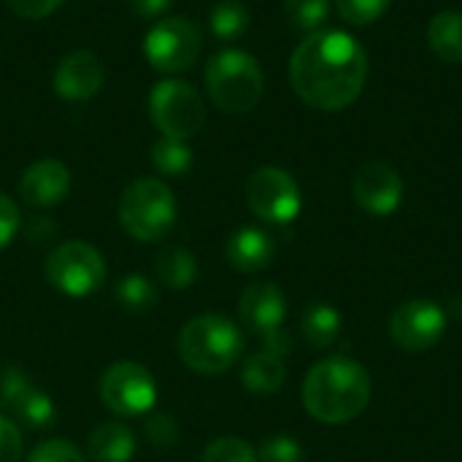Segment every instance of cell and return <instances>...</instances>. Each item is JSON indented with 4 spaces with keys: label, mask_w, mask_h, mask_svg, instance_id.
I'll return each mask as SVG.
<instances>
[{
    "label": "cell",
    "mask_w": 462,
    "mask_h": 462,
    "mask_svg": "<svg viewBox=\"0 0 462 462\" xmlns=\"http://www.w3.org/2000/svg\"><path fill=\"white\" fill-rule=\"evenodd\" d=\"M368 79L365 49L344 30H317L290 57L295 95L317 111L349 108Z\"/></svg>",
    "instance_id": "1"
},
{
    "label": "cell",
    "mask_w": 462,
    "mask_h": 462,
    "mask_svg": "<svg viewBox=\"0 0 462 462\" xmlns=\"http://www.w3.org/2000/svg\"><path fill=\"white\" fill-rule=\"evenodd\" d=\"M371 401V376L352 357H328L317 363L303 382V406L322 425H346L357 420Z\"/></svg>",
    "instance_id": "2"
},
{
    "label": "cell",
    "mask_w": 462,
    "mask_h": 462,
    "mask_svg": "<svg viewBox=\"0 0 462 462\" xmlns=\"http://www.w3.org/2000/svg\"><path fill=\"white\" fill-rule=\"evenodd\" d=\"M244 349L241 330L222 314H200L179 333V355L187 368L203 376L225 374Z\"/></svg>",
    "instance_id": "3"
},
{
    "label": "cell",
    "mask_w": 462,
    "mask_h": 462,
    "mask_svg": "<svg viewBox=\"0 0 462 462\" xmlns=\"http://www.w3.org/2000/svg\"><path fill=\"white\" fill-rule=\"evenodd\" d=\"M263 89V70L244 49H222L206 65V92L219 111L246 114L260 103Z\"/></svg>",
    "instance_id": "4"
},
{
    "label": "cell",
    "mask_w": 462,
    "mask_h": 462,
    "mask_svg": "<svg viewBox=\"0 0 462 462\" xmlns=\"http://www.w3.org/2000/svg\"><path fill=\"white\" fill-rule=\"evenodd\" d=\"M119 222L135 241H160L176 222V198L160 179H138L125 187Z\"/></svg>",
    "instance_id": "5"
},
{
    "label": "cell",
    "mask_w": 462,
    "mask_h": 462,
    "mask_svg": "<svg viewBox=\"0 0 462 462\" xmlns=\"http://www.w3.org/2000/svg\"><path fill=\"white\" fill-rule=\"evenodd\" d=\"M149 116L162 135L187 141L200 133L206 122V106L189 81L162 79L149 92Z\"/></svg>",
    "instance_id": "6"
},
{
    "label": "cell",
    "mask_w": 462,
    "mask_h": 462,
    "mask_svg": "<svg viewBox=\"0 0 462 462\" xmlns=\"http://www.w3.org/2000/svg\"><path fill=\"white\" fill-rule=\"evenodd\" d=\"M43 273L57 292L70 298H87L103 287L106 263L92 244L65 241L49 252Z\"/></svg>",
    "instance_id": "7"
},
{
    "label": "cell",
    "mask_w": 462,
    "mask_h": 462,
    "mask_svg": "<svg viewBox=\"0 0 462 462\" xmlns=\"http://www.w3.org/2000/svg\"><path fill=\"white\" fill-rule=\"evenodd\" d=\"M203 35L195 22L184 16H165L152 24L143 38V54L149 65L160 73L189 70L200 54Z\"/></svg>",
    "instance_id": "8"
},
{
    "label": "cell",
    "mask_w": 462,
    "mask_h": 462,
    "mask_svg": "<svg viewBox=\"0 0 462 462\" xmlns=\"http://www.w3.org/2000/svg\"><path fill=\"white\" fill-rule=\"evenodd\" d=\"M238 314H241L244 325L265 341L268 352L287 357V352L292 346L290 336L282 328L284 317H287V300L276 284L260 282V284H252L249 290H244V295L238 300Z\"/></svg>",
    "instance_id": "9"
},
{
    "label": "cell",
    "mask_w": 462,
    "mask_h": 462,
    "mask_svg": "<svg viewBox=\"0 0 462 462\" xmlns=\"http://www.w3.org/2000/svg\"><path fill=\"white\" fill-rule=\"evenodd\" d=\"M100 401L116 417H146L157 401L154 376L141 363H114L100 379Z\"/></svg>",
    "instance_id": "10"
},
{
    "label": "cell",
    "mask_w": 462,
    "mask_h": 462,
    "mask_svg": "<svg viewBox=\"0 0 462 462\" xmlns=\"http://www.w3.org/2000/svg\"><path fill=\"white\" fill-rule=\"evenodd\" d=\"M246 203L254 217L271 225H287L300 214V189L298 181L276 168H257L246 181Z\"/></svg>",
    "instance_id": "11"
},
{
    "label": "cell",
    "mask_w": 462,
    "mask_h": 462,
    "mask_svg": "<svg viewBox=\"0 0 462 462\" xmlns=\"http://www.w3.org/2000/svg\"><path fill=\"white\" fill-rule=\"evenodd\" d=\"M447 330V311L433 300H409L393 311L390 338L398 349L417 355L433 349Z\"/></svg>",
    "instance_id": "12"
},
{
    "label": "cell",
    "mask_w": 462,
    "mask_h": 462,
    "mask_svg": "<svg viewBox=\"0 0 462 462\" xmlns=\"http://www.w3.org/2000/svg\"><path fill=\"white\" fill-rule=\"evenodd\" d=\"M352 198L365 214L390 217L403 200V179L390 162L371 160L357 168L352 179Z\"/></svg>",
    "instance_id": "13"
},
{
    "label": "cell",
    "mask_w": 462,
    "mask_h": 462,
    "mask_svg": "<svg viewBox=\"0 0 462 462\" xmlns=\"http://www.w3.org/2000/svg\"><path fill=\"white\" fill-rule=\"evenodd\" d=\"M103 81H106V65L95 51L87 49L65 54L54 70V92L70 103L89 100L92 95L100 92Z\"/></svg>",
    "instance_id": "14"
},
{
    "label": "cell",
    "mask_w": 462,
    "mask_h": 462,
    "mask_svg": "<svg viewBox=\"0 0 462 462\" xmlns=\"http://www.w3.org/2000/svg\"><path fill=\"white\" fill-rule=\"evenodd\" d=\"M70 192V171L60 160H35L19 176V195L32 208H51Z\"/></svg>",
    "instance_id": "15"
},
{
    "label": "cell",
    "mask_w": 462,
    "mask_h": 462,
    "mask_svg": "<svg viewBox=\"0 0 462 462\" xmlns=\"http://www.w3.org/2000/svg\"><path fill=\"white\" fill-rule=\"evenodd\" d=\"M225 257H227V263L236 271H241V273H257V271H265L273 263L276 244L260 227H241V230H236L227 238Z\"/></svg>",
    "instance_id": "16"
},
{
    "label": "cell",
    "mask_w": 462,
    "mask_h": 462,
    "mask_svg": "<svg viewBox=\"0 0 462 462\" xmlns=\"http://www.w3.org/2000/svg\"><path fill=\"white\" fill-rule=\"evenodd\" d=\"M241 382L249 393H257V395H271V393H279L287 382V365H284V357L263 349V352H254L244 360V368H241Z\"/></svg>",
    "instance_id": "17"
},
{
    "label": "cell",
    "mask_w": 462,
    "mask_h": 462,
    "mask_svg": "<svg viewBox=\"0 0 462 462\" xmlns=\"http://www.w3.org/2000/svg\"><path fill=\"white\" fill-rule=\"evenodd\" d=\"M87 452L95 462H127L135 455V436L122 422H103L89 433Z\"/></svg>",
    "instance_id": "18"
},
{
    "label": "cell",
    "mask_w": 462,
    "mask_h": 462,
    "mask_svg": "<svg viewBox=\"0 0 462 462\" xmlns=\"http://www.w3.org/2000/svg\"><path fill=\"white\" fill-rule=\"evenodd\" d=\"M428 43L439 60L462 62V11H441L428 24Z\"/></svg>",
    "instance_id": "19"
},
{
    "label": "cell",
    "mask_w": 462,
    "mask_h": 462,
    "mask_svg": "<svg viewBox=\"0 0 462 462\" xmlns=\"http://www.w3.org/2000/svg\"><path fill=\"white\" fill-rule=\"evenodd\" d=\"M154 271H157V279L168 290H187L198 279V260L192 252L181 246H171L157 254Z\"/></svg>",
    "instance_id": "20"
},
{
    "label": "cell",
    "mask_w": 462,
    "mask_h": 462,
    "mask_svg": "<svg viewBox=\"0 0 462 462\" xmlns=\"http://www.w3.org/2000/svg\"><path fill=\"white\" fill-rule=\"evenodd\" d=\"M338 330H341V314H338V309H333L328 303H314L300 317V333L317 349L330 346L338 338Z\"/></svg>",
    "instance_id": "21"
},
{
    "label": "cell",
    "mask_w": 462,
    "mask_h": 462,
    "mask_svg": "<svg viewBox=\"0 0 462 462\" xmlns=\"http://www.w3.org/2000/svg\"><path fill=\"white\" fill-rule=\"evenodd\" d=\"M249 8L241 3V0H219L214 8H211V32L219 38V41H236L246 32L249 27Z\"/></svg>",
    "instance_id": "22"
},
{
    "label": "cell",
    "mask_w": 462,
    "mask_h": 462,
    "mask_svg": "<svg viewBox=\"0 0 462 462\" xmlns=\"http://www.w3.org/2000/svg\"><path fill=\"white\" fill-rule=\"evenodd\" d=\"M116 303L127 314H146L157 306V290L146 276L130 273L116 284Z\"/></svg>",
    "instance_id": "23"
},
{
    "label": "cell",
    "mask_w": 462,
    "mask_h": 462,
    "mask_svg": "<svg viewBox=\"0 0 462 462\" xmlns=\"http://www.w3.org/2000/svg\"><path fill=\"white\" fill-rule=\"evenodd\" d=\"M152 162L165 176H181L192 165V152H189L187 141L162 135L152 143Z\"/></svg>",
    "instance_id": "24"
},
{
    "label": "cell",
    "mask_w": 462,
    "mask_h": 462,
    "mask_svg": "<svg viewBox=\"0 0 462 462\" xmlns=\"http://www.w3.org/2000/svg\"><path fill=\"white\" fill-rule=\"evenodd\" d=\"M284 14L292 27L303 32H317L330 16V0H284Z\"/></svg>",
    "instance_id": "25"
},
{
    "label": "cell",
    "mask_w": 462,
    "mask_h": 462,
    "mask_svg": "<svg viewBox=\"0 0 462 462\" xmlns=\"http://www.w3.org/2000/svg\"><path fill=\"white\" fill-rule=\"evenodd\" d=\"M32 382L27 379V374L22 368H0V411L3 414H16V409L24 403V398L32 393Z\"/></svg>",
    "instance_id": "26"
},
{
    "label": "cell",
    "mask_w": 462,
    "mask_h": 462,
    "mask_svg": "<svg viewBox=\"0 0 462 462\" xmlns=\"http://www.w3.org/2000/svg\"><path fill=\"white\" fill-rule=\"evenodd\" d=\"M14 417H16L24 428L41 430V428H51V425H54L57 411H54V403H51V398H49L46 393L32 390V393L24 398V403L16 409Z\"/></svg>",
    "instance_id": "27"
},
{
    "label": "cell",
    "mask_w": 462,
    "mask_h": 462,
    "mask_svg": "<svg viewBox=\"0 0 462 462\" xmlns=\"http://www.w3.org/2000/svg\"><path fill=\"white\" fill-rule=\"evenodd\" d=\"M200 462H257V452L244 439L225 436L203 449Z\"/></svg>",
    "instance_id": "28"
},
{
    "label": "cell",
    "mask_w": 462,
    "mask_h": 462,
    "mask_svg": "<svg viewBox=\"0 0 462 462\" xmlns=\"http://www.w3.org/2000/svg\"><path fill=\"white\" fill-rule=\"evenodd\" d=\"M390 3L393 0H336V8L344 22L365 27V24H374L376 19H382L384 11L390 8Z\"/></svg>",
    "instance_id": "29"
},
{
    "label": "cell",
    "mask_w": 462,
    "mask_h": 462,
    "mask_svg": "<svg viewBox=\"0 0 462 462\" xmlns=\"http://www.w3.org/2000/svg\"><path fill=\"white\" fill-rule=\"evenodd\" d=\"M181 428L171 414H146L143 420V439L157 449H171L179 444Z\"/></svg>",
    "instance_id": "30"
},
{
    "label": "cell",
    "mask_w": 462,
    "mask_h": 462,
    "mask_svg": "<svg viewBox=\"0 0 462 462\" xmlns=\"http://www.w3.org/2000/svg\"><path fill=\"white\" fill-rule=\"evenodd\" d=\"M257 462H303V447L290 436H271L263 441Z\"/></svg>",
    "instance_id": "31"
},
{
    "label": "cell",
    "mask_w": 462,
    "mask_h": 462,
    "mask_svg": "<svg viewBox=\"0 0 462 462\" xmlns=\"http://www.w3.org/2000/svg\"><path fill=\"white\" fill-rule=\"evenodd\" d=\"M27 462H84L81 452L70 444V441H43L32 449V455L27 457Z\"/></svg>",
    "instance_id": "32"
},
{
    "label": "cell",
    "mask_w": 462,
    "mask_h": 462,
    "mask_svg": "<svg viewBox=\"0 0 462 462\" xmlns=\"http://www.w3.org/2000/svg\"><path fill=\"white\" fill-rule=\"evenodd\" d=\"M22 460V433L19 428L0 414V462Z\"/></svg>",
    "instance_id": "33"
},
{
    "label": "cell",
    "mask_w": 462,
    "mask_h": 462,
    "mask_svg": "<svg viewBox=\"0 0 462 462\" xmlns=\"http://www.w3.org/2000/svg\"><path fill=\"white\" fill-rule=\"evenodd\" d=\"M19 225H22V217H19L16 203L0 192V249H5L14 241V236L19 233Z\"/></svg>",
    "instance_id": "34"
},
{
    "label": "cell",
    "mask_w": 462,
    "mask_h": 462,
    "mask_svg": "<svg viewBox=\"0 0 462 462\" xmlns=\"http://www.w3.org/2000/svg\"><path fill=\"white\" fill-rule=\"evenodd\" d=\"M62 0H5V5L22 19H43L60 8Z\"/></svg>",
    "instance_id": "35"
},
{
    "label": "cell",
    "mask_w": 462,
    "mask_h": 462,
    "mask_svg": "<svg viewBox=\"0 0 462 462\" xmlns=\"http://www.w3.org/2000/svg\"><path fill=\"white\" fill-rule=\"evenodd\" d=\"M171 0H127V8L138 16V19H157L168 11Z\"/></svg>",
    "instance_id": "36"
}]
</instances>
